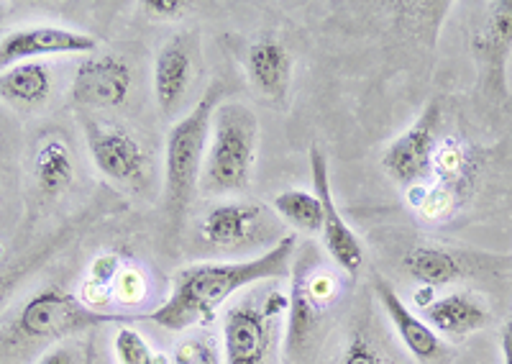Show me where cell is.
Returning <instances> with one entry per match:
<instances>
[{
    "instance_id": "1",
    "label": "cell",
    "mask_w": 512,
    "mask_h": 364,
    "mask_svg": "<svg viewBox=\"0 0 512 364\" xmlns=\"http://www.w3.org/2000/svg\"><path fill=\"white\" fill-rule=\"evenodd\" d=\"M297 252L295 236H282L277 244L254 259L241 262H195L172 277V293L162 306L149 313V321L167 331H187L208 326L233 295L264 282L290 275Z\"/></svg>"
},
{
    "instance_id": "2",
    "label": "cell",
    "mask_w": 512,
    "mask_h": 364,
    "mask_svg": "<svg viewBox=\"0 0 512 364\" xmlns=\"http://www.w3.org/2000/svg\"><path fill=\"white\" fill-rule=\"evenodd\" d=\"M223 103V85L213 83L195 103L187 116H182L164 141V188L162 203L169 226L177 229L185 218L195 188L200 185L205 165V152L210 141L213 113Z\"/></svg>"
},
{
    "instance_id": "3",
    "label": "cell",
    "mask_w": 512,
    "mask_h": 364,
    "mask_svg": "<svg viewBox=\"0 0 512 364\" xmlns=\"http://www.w3.org/2000/svg\"><path fill=\"white\" fill-rule=\"evenodd\" d=\"M287 295L280 288H249L223 311V364H280Z\"/></svg>"
},
{
    "instance_id": "4",
    "label": "cell",
    "mask_w": 512,
    "mask_h": 364,
    "mask_svg": "<svg viewBox=\"0 0 512 364\" xmlns=\"http://www.w3.org/2000/svg\"><path fill=\"white\" fill-rule=\"evenodd\" d=\"M259 149V118L249 106L223 100L213 113L200 188L205 193H241L251 185Z\"/></svg>"
},
{
    "instance_id": "5",
    "label": "cell",
    "mask_w": 512,
    "mask_h": 364,
    "mask_svg": "<svg viewBox=\"0 0 512 364\" xmlns=\"http://www.w3.org/2000/svg\"><path fill=\"white\" fill-rule=\"evenodd\" d=\"M479 16L469 31L477 83L474 95L484 111L505 113L510 103L507 67L512 65V0H492L479 6Z\"/></svg>"
},
{
    "instance_id": "6",
    "label": "cell",
    "mask_w": 512,
    "mask_h": 364,
    "mask_svg": "<svg viewBox=\"0 0 512 364\" xmlns=\"http://www.w3.org/2000/svg\"><path fill=\"white\" fill-rule=\"evenodd\" d=\"M315 249H297L292 267L290 295H287V326H285V357L297 362L308 354L318 339L320 323L336 298V277L318 262Z\"/></svg>"
},
{
    "instance_id": "7",
    "label": "cell",
    "mask_w": 512,
    "mask_h": 364,
    "mask_svg": "<svg viewBox=\"0 0 512 364\" xmlns=\"http://www.w3.org/2000/svg\"><path fill=\"white\" fill-rule=\"evenodd\" d=\"M108 321L118 318L85 306L67 290L44 288L18 308L13 329L24 341H62Z\"/></svg>"
},
{
    "instance_id": "8",
    "label": "cell",
    "mask_w": 512,
    "mask_h": 364,
    "mask_svg": "<svg viewBox=\"0 0 512 364\" xmlns=\"http://www.w3.org/2000/svg\"><path fill=\"white\" fill-rule=\"evenodd\" d=\"M441 129L443 103L441 100H431L413 124L402 131L397 139H392L390 147L384 149V172L400 185H408V188L428 180L433 172V159H436L438 147H441Z\"/></svg>"
},
{
    "instance_id": "9",
    "label": "cell",
    "mask_w": 512,
    "mask_h": 364,
    "mask_svg": "<svg viewBox=\"0 0 512 364\" xmlns=\"http://www.w3.org/2000/svg\"><path fill=\"white\" fill-rule=\"evenodd\" d=\"M507 257H489V254L459 252V249L433 247V244H420L413 247L405 259L402 270L408 272L410 280L425 288H446L451 282H459L464 277H472L477 272L482 275H497L502 270H510Z\"/></svg>"
},
{
    "instance_id": "10",
    "label": "cell",
    "mask_w": 512,
    "mask_h": 364,
    "mask_svg": "<svg viewBox=\"0 0 512 364\" xmlns=\"http://www.w3.org/2000/svg\"><path fill=\"white\" fill-rule=\"evenodd\" d=\"M88 149L100 175L108 180L126 185V188H141L149 177V154L141 147V141L123 126L116 124H85Z\"/></svg>"
},
{
    "instance_id": "11",
    "label": "cell",
    "mask_w": 512,
    "mask_h": 364,
    "mask_svg": "<svg viewBox=\"0 0 512 364\" xmlns=\"http://www.w3.org/2000/svg\"><path fill=\"white\" fill-rule=\"evenodd\" d=\"M95 49H98V39L93 34L67 29V26L34 24L8 31L0 39V67H11L18 62H39L41 57L93 54Z\"/></svg>"
},
{
    "instance_id": "12",
    "label": "cell",
    "mask_w": 512,
    "mask_h": 364,
    "mask_svg": "<svg viewBox=\"0 0 512 364\" xmlns=\"http://www.w3.org/2000/svg\"><path fill=\"white\" fill-rule=\"evenodd\" d=\"M310 177H313V193L318 195L320 206H323V226H320L323 247H326L328 257L333 259L338 270L346 272V275H356L364 265V244L338 211L331 193L328 159L318 147L310 149Z\"/></svg>"
},
{
    "instance_id": "13",
    "label": "cell",
    "mask_w": 512,
    "mask_h": 364,
    "mask_svg": "<svg viewBox=\"0 0 512 364\" xmlns=\"http://www.w3.org/2000/svg\"><path fill=\"white\" fill-rule=\"evenodd\" d=\"M374 295L379 306L384 308L390 318L392 329L400 336L402 347L408 349L410 357L418 364H451L454 362V349L448 347L446 339L431 329V323L425 318L415 316L408 303L400 298L395 288L384 277H374Z\"/></svg>"
},
{
    "instance_id": "14",
    "label": "cell",
    "mask_w": 512,
    "mask_h": 364,
    "mask_svg": "<svg viewBox=\"0 0 512 364\" xmlns=\"http://www.w3.org/2000/svg\"><path fill=\"white\" fill-rule=\"evenodd\" d=\"M198 39L190 34L172 36L154 59V100L164 116H175L192 83Z\"/></svg>"
},
{
    "instance_id": "15",
    "label": "cell",
    "mask_w": 512,
    "mask_h": 364,
    "mask_svg": "<svg viewBox=\"0 0 512 364\" xmlns=\"http://www.w3.org/2000/svg\"><path fill=\"white\" fill-rule=\"evenodd\" d=\"M131 83H134L131 67L121 57H113V54L90 57L77 67V75L72 80V98L80 106L118 108L128 100Z\"/></svg>"
},
{
    "instance_id": "16",
    "label": "cell",
    "mask_w": 512,
    "mask_h": 364,
    "mask_svg": "<svg viewBox=\"0 0 512 364\" xmlns=\"http://www.w3.org/2000/svg\"><path fill=\"white\" fill-rule=\"evenodd\" d=\"M423 318L431 323V329L441 339L461 341L487 329L492 321V311L482 295L472 293V290H451L441 298H433V303L425 306Z\"/></svg>"
},
{
    "instance_id": "17",
    "label": "cell",
    "mask_w": 512,
    "mask_h": 364,
    "mask_svg": "<svg viewBox=\"0 0 512 364\" xmlns=\"http://www.w3.org/2000/svg\"><path fill=\"white\" fill-rule=\"evenodd\" d=\"M292 72H295V59L280 39L262 36L251 44L246 54V75H249L251 88L264 100L282 106L290 95Z\"/></svg>"
},
{
    "instance_id": "18",
    "label": "cell",
    "mask_w": 512,
    "mask_h": 364,
    "mask_svg": "<svg viewBox=\"0 0 512 364\" xmlns=\"http://www.w3.org/2000/svg\"><path fill=\"white\" fill-rule=\"evenodd\" d=\"M262 206L256 203H246V200H228V203H218L216 208H210L200 221V236L208 244H216L223 249H236L251 244L264 224Z\"/></svg>"
},
{
    "instance_id": "19",
    "label": "cell",
    "mask_w": 512,
    "mask_h": 364,
    "mask_svg": "<svg viewBox=\"0 0 512 364\" xmlns=\"http://www.w3.org/2000/svg\"><path fill=\"white\" fill-rule=\"evenodd\" d=\"M52 93V75L44 62H18L0 70V100L11 106H41Z\"/></svg>"
},
{
    "instance_id": "20",
    "label": "cell",
    "mask_w": 512,
    "mask_h": 364,
    "mask_svg": "<svg viewBox=\"0 0 512 364\" xmlns=\"http://www.w3.org/2000/svg\"><path fill=\"white\" fill-rule=\"evenodd\" d=\"M34 177L36 188L44 198H57L59 193L70 188L72 177H75V162L67 141L59 136H47L39 141L34 157Z\"/></svg>"
},
{
    "instance_id": "21",
    "label": "cell",
    "mask_w": 512,
    "mask_h": 364,
    "mask_svg": "<svg viewBox=\"0 0 512 364\" xmlns=\"http://www.w3.org/2000/svg\"><path fill=\"white\" fill-rule=\"evenodd\" d=\"M272 208L285 224L295 226L303 234H315L323 226V206L320 198L308 190H285V193L274 195Z\"/></svg>"
},
{
    "instance_id": "22",
    "label": "cell",
    "mask_w": 512,
    "mask_h": 364,
    "mask_svg": "<svg viewBox=\"0 0 512 364\" xmlns=\"http://www.w3.org/2000/svg\"><path fill=\"white\" fill-rule=\"evenodd\" d=\"M113 354L118 364H169L167 357L157 352L144 334L126 323H121L113 336Z\"/></svg>"
},
{
    "instance_id": "23",
    "label": "cell",
    "mask_w": 512,
    "mask_h": 364,
    "mask_svg": "<svg viewBox=\"0 0 512 364\" xmlns=\"http://www.w3.org/2000/svg\"><path fill=\"white\" fill-rule=\"evenodd\" d=\"M172 364H223V357L213 339H208L205 334H195L185 336L177 344Z\"/></svg>"
},
{
    "instance_id": "24",
    "label": "cell",
    "mask_w": 512,
    "mask_h": 364,
    "mask_svg": "<svg viewBox=\"0 0 512 364\" xmlns=\"http://www.w3.org/2000/svg\"><path fill=\"white\" fill-rule=\"evenodd\" d=\"M341 364H387L384 362V354L379 352L377 341L372 339L369 329L364 326H356L351 331L349 341H346V349L341 354Z\"/></svg>"
},
{
    "instance_id": "25",
    "label": "cell",
    "mask_w": 512,
    "mask_h": 364,
    "mask_svg": "<svg viewBox=\"0 0 512 364\" xmlns=\"http://www.w3.org/2000/svg\"><path fill=\"white\" fill-rule=\"evenodd\" d=\"M141 11H146V16L157 18V21H175V18L185 16V11H190V3L187 0H141Z\"/></svg>"
},
{
    "instance_id": "26",
    "label": "cell",
    "mask_w": 512,
    "mask_h": 364,
    "mask_svg": "<svg viewBox=\"0 0 512 364\" xmlns=\"http://www.w3.org/2000/svg\"><path fill=\"white\" fill-rule=\"evenodd\" d=\"M144 280L136 270L131 267H123L121 275H118L116 285H113V295L123 300V303H139V298L144 295Z\"/></svg>"
},
{
    "instance_id": "27",
    "label": "cell",
    "mask_w": 512,
    "mask_h": 364,
    "mask_svg": "<svg viewBox=\"0 0 512 364\" xmlns=\"http://www.w3.org/2000/svg\"><path fill=\"white\" fill-rule=\"evenodd\" d=\"M41 262V257H31L29 262L24 265H8V267H0V300L6 298L13 288H16V282L26 275L29 270H34L36 265Z\"/></svg>"
},
{
    "instance_id": "28",
    "label": "cell",
    "mask_w": 512,
    "mask_h": 364,
    "mask_svg": "<svg viewBox=\"0 0 512 364\" xmlns=\"http://www.w3.org/2000/svg\"><path fill=\"white\" fill-rule=\"evenodd\" d=\"M36 364H80V359H77V352L70 344H57V347L41 354Z\"/></svg>"
},
{
    "instance_id": "29",
    "label": "cell",
    "mask_w": 512,
    "mask_h": 364,
    "mask_svg": "<svg viewBox=\"0 0 512 364\" xmlns=\"http://www.w3.org/2000/svg\"><path fill=\"white\" fill-rule=\"evenodd\" d=\"M500 354L502 364H512V316L502 323L500 329Z\"/></svg>"
}]
</instances>
